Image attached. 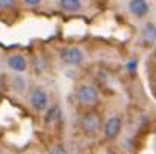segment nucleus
Returning a JSON list of instances; mask_svg holds the SVG:
<instances>
[{"instance_id": "nucleus-10", "label": "nucleus", "mask_w": 156, "mask_h": 154, "mask_svg": "<svg viewBox=\"0 0 156 154\" xmlns=\"http://www.w3.org/2000/svg\"><path fill=\"white\" fill-rule=\"evenodd\" d=\"M144 33H146V36H147V38L155 39L156 38V26L155 24H147V27H146Z\"/></svg>"}, {"instance_id": "nucleus-5", "label": "nucleus", "mask_w": 156, "mask_h": 154, "mask_svg": "<svg viewBox=\"0 0 156 154\" xmlns=\"http://www.w3.org/2000/svg\"><path fill=\"white\" fill-rule=\"evenodd\" d=\"M120 127H121V121L118 116H112L111 119H108L106 125H105V136L108 139H115L118 132H120Z\"/></svg>"}, {"instance_id": "nucleus-11", "label": "nucleus", "mask_w": 156, "mask_h": 154, "mask_svg": "<svg viewBox=\"0 0 156 154\" xmlns=\"http://www.w3.org/2000/svg\"><path fill=\"white\" fill-rule=\"evenodd\" d=\"M50 154H67V153H65V150L62 147H56V148H53L50 151Z\"/></svg>"}, {"instance_id": "nucleus-12", "label": "nucleus", "mask_w": 156, "mask_h": 154, "mask_svg": "<svg viewBox=\"0 0 156 154\" xmlns=\"http://www.w3.org/2000/svg\"><path fill=\"white\" fill-rule=\"evenodd\" d=\"M12 2H0V6H11Z\"/></svg>"}, {"instance_id": "nucleus-15", "label": "nucleus", "mask_w": 156, "mask_h": 154, "mask_svg": "<svg viewBox=\"0 0 156 154\" xmlns=\"http://www.w3.org/2000/svg\"><path fill=\"white\" fill-rule=\"evenodd\" d=\"M0 86H2V76H0Z\"/></svg>"}, {"instance_id": "nucleus-1", "label": "nucleus", "mask_w": 156, "mask_h": 154, "mask_svg": "<svg viewBox=\"0 0 156 154\" xmlns=\"http://www.w3.org/2000/svg\"><path fill=\"white\" fill-rule=\"evenodd\" d=\"M102 127V121H100V116L96 115V113H87L82 119V128L87 135H96Z\"/></svg>"}, {"instance_id": "nucleus-7", "label": "nucleus", "mask_w": 156, "mask_h": 154, "mask_svg": "<svg viewBox=\"0 0 156 154\" xmlns=\"http://www.w3.org/2000/svg\"><path fill=\"white\" fill-rule=\"evenodd\" d=\"M8 65H9L12 70H15V71H24V70H26V60H24V57L20 56V54L11 56L9 60H8Z\"/></svg>"}, {"instance_id": "nucleus-9", "label": "nucleus", "mask_w": 156, "mask_h": 154, "mask_svg": "<svg viewBox=\"0 0 156 154\" xmlns=\"http://www.w3.org/2000/svg\"><path fill=\"white\" fill-rule=\"evenodd\" d=\"M61 118V109L58 107V106H55L52 107L50 110H49V113H47V121L50 122V121H56V119H59Z\"/></svg>"}, {"instance_id": "nucleus-13", "label": "nucleus", "mask_w": 156, "mask_h": 154, "mask_svg": "<svg viewBox=\"0 0 156 154\" xmlns=\"http://www.w3.org/2000/svg\"><path fill=\"white\" fill-rule=\"evenodd\" d=\"M26 3H27V5H37V3H38V0H27Z\"/></svg>"}, {"instance_id": "nucleus-4", "label": "nucleus", "mask_w": 156, "mask_h": 154, "mask_svg": "<svg viewBox=\"0 0 156 154\" xmlns=\"http://www.w3.org/2000/svg\"><path fill=\"white\" fill-rule=\"evenodd\" d=\"M29 100H30V104L35 109H38V110H44L47 107V94L44 91H41V89H35L30 94Z\"/></svg>"}, {"instance_id": "nucleus-14", "label": "nucleus", "mask_w": 156, "mask_h": 154, "mask_svg": "<svg viewBox=\"0 0 156 154\" xmlns=\"http://www.w3.org/2000/svg\"><path fill=\"white\" fill-rule=\"evenodd\" d=\"M135 67H136V63H135V60H133V63H129V67H127V68H129V70H133Z\"/></svg>"}, {"instance_id": "nucleus-8", "label": "nucleus", "mask_w": 156, "mask_h": 154, "mask_svg": "<svg viewBox=\"0 0 156 154\" xmlns=\"http://www.w3.org/2000/svg\"><path fill=\"white\" fill-rule=\"evenodd\" d=\"M61 6L65 11H77L80 8V2L79 0H61Z\"/></svg>"}, {"instance_id": "nucleus-3", "label": "nucleus", "mask_w": 156, "mask_h": 154, "mask_svg": "<svg viewBox=\"0 0 156 154\" xmlns=\"http://www.w3.org/2000/svg\"><path fill=\"white\" fill-rule=\"evenodd\" d=\"M62 59L68 65H79L83 60V53L79 50V49H76V47H71V49H67V50L64 51Z\"/></svg>"}, {"instance_id": "nucleus-2", "label": "nucleus", "mask_w": 156, "mask_h": 154, "mask_svg": "<svg viewBox=\"0 0 156 154\" xmlns=\"http://www.w3.org/2000/svg\"><path fill=\"white\" fill-rule=\"evenodd\" d=\"M77 98L79 101L83 103V104H93V103L97 101L99 98V92L94 86H90V85H85V86H80L79 91H77Z\"/></svg>"}, {"instance_id": "nucleus-6", "label": "nucleus", "mask_w": 156, "mask_h": 154, "mask_svg": "<svg viewBox=\"0 0 156 154\" xmlns=\"http://www.w3.org/2000/svg\"><path fill=\"white\" fill-rule=\"evenodd\" d=\"M129 9H130V12L135 14L136 17H143V15L147 14L149 5H147L146 2H143V0H135V2H130Z\"/></svg>"}]
</instances>
